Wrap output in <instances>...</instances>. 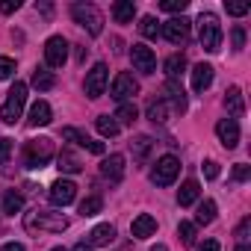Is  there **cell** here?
Segmentation results:
<instances>
[{
  "label": "cell",
  "instance_id": "cell-1",
  "mask_svg": "<svg viewBox=\"0 0 251 251\" xmlns=\"http://www.w3.org/2000/svg\"><path fill=\"white\" fill-rule=\"evenodd\" d=\"M24 227H27L30 233H36V230L62 233V230H68V219H65L62 213H56V210H42V207H36L33 213L24 216Z\"/></svg>",
  "mask_w": 251,
  "mask_h": 251
},
{
  "label": "cell",
  "instance_id": "cell-22",
  "mask_svg": "<svg viewBox=\"0 0 251 251\" xmlns=\"http://www.w3.org/2000/svg\"><path fill=\"white\" fill-rule=\"evenodd\" d=\"M115 239V227L112 225H98V227H92V233H89V245L92 248H103V245H109Z\"/></svg>",
  "mask_w": 251,
  "mask_h": 251
},
{
  "label": "cell",
  "instance_id": "cell-4",
  "mask_svg": "<svg viewBox=\"0 0 251 251\" xmlns=\"http://www.w3.org/2000/svg\"><path fill=\"white\" fill-rule=\"evenodd\" d=\"M71 18L83 30H89V36H100L103 33V15H100V9L95 3H74L71 6Z\"/></svg>",
  "mask_w": 251,
  "mask_h": 251
},
{
  "label": "cell",
  "instance_id": "cell-32",
  "mask_svg": "<svg viewBox=\"0 0 251 251\" xmlns=\"http://www.w3.org/2000/svg\"><path fill=\"white\" fill-rule=\"evenodd\" d=\"M21 207H24V195L15 192V189H9V192L3 195V213L15 216V213H21Z\"/></svg>",
  "mask_w": 251,
  "mask_h": 251
},
{
  "label": "cell",
  "instance_id": "cell-25",
  "mask_svg": "<svg viewBox=\"0 0 251 251\" xmlns=\"http://www.w3.org/2000/svg\"><path fill=\"white\" fill-rule=\"evenodd\" d=\"M169 112H172V106H169L163 98H157V100L148 103V118H151L154 124H166V121H169Z\"/></svg>",
  "mask_w": 251,
  "mask_h": 251
},
{
  "label": "cell",
  "instance_id": "cell-44",
  "mask_svg": "<svg viewBox=\"0 0 251 251\" xmlns=\"http://www.w3.org/2000/svg\"><path fill=\"white\" fill-rule=\"evenodd\" d=\"M18 6H21V0H3V3H0V12H3V15H12Z\"/></svg>",
  "mask_w": 251,
  "mask_h": 251
},
{
  "label": "cell",
  "instance_id": "cell-47",
  "mask_svg": "<svg viewBox=\"0 0 251 251\" xmlns=\"http://www.w3.org/2000/svg\"><path fill=\"white\" fill-rule=\"evenodd\" d=\"M74 251H95V248H92L89 242H77V245H74Z\"/></svg>",
  "mask_w": 251,
  "mask_h": 251
},
{
  "label": "cell",
  "instance_id": "cell-10",
  "mask_svg": "<svg viewBox=\"0 0 251 251\" xmlns=\"http://www.w3.org/2000/svg\"><path fill=\"white\" fill-rule=\"evenodd\" d=\"M106 80H109V71H106V65L103 62H95L92 65V71L86 74V95L95 100V98H100L103 95V89H106Z\"/></svg>",
  "mask_w": 251,
  "mask_h": 251
},
{
  "label": "cell",
  "instance_id": "cell-20",
  "mask_svg": "<svg viewBox=\"0 0 251 251\" xmlns=\"http://www.w3.org/2000/svg\"><path fill=\"white\" fill-rule=\"evenodd\" d=\"M210 86H213V65H207V62L195 65L192 68V89L195 92H207Z\"/></svg>",
  "mask_w": 251,
  "mask_h": 251
},
{
  "label": "cell",
  "instance_id": "cell-45",
  "mask_svg": "<svg viewBox=\"0 0 251 251\" xmlns=\"http://www.w3.org/2000/svg\"><path fill=\"white\" fill-rule=\"evenodd\" d=\"M198 251H222V248H219V242H216V239H204V242L198 245Z\"/></svg>",
  "mask_w": 251,
  "mask_h": 251
},
{
  "label": "cell",
  "instance_id": "cell-17",
  "mask_svg": "<svg viewBox=\"0 0 251 251\" xmlns=\"http://www.w3.org/2000/svg\"><path fill=\"white\" fill-rule=\"evenodd\" d=\"M225 109H227V115H230L233 121L245 115V100H242V89H239V86H230V89L225 92Z\"/></svg>",
  "mask_w": 251,
  "mask_h": 251
},
{
  "label": "cell",
  "instance_id": "cell-23",
  "mask_svg": "<svg viewBox=\"0 0 251 251\" xmlns=\"http://www.w3.org/2000/svg\"><path fill=\"white\" fill-rule=\"evenodd\" d=\"M198 195H201L198 180H183V186L177 189V204H180V207H192V204L198 201Z\"/></svg>",
  "mask_w": 251,
  "mask_h": 251
},
{
  "label": "cell",
  "instance_id": "cell-7",
  "mask_svg": "<svg viewBox=\"0 0 251 251\" xmlns=\"http://www.w3.org/2000/svg\"><path fill=\"white\" fill-rule=\"evenodd\" d=\"M65 59H68V42L62 36H50L45 42V62H48V68H62Z\"/></svg>",
  "mask_w": 251,
  "mask_h": 251
},
{
  "label": "cell",
  "instance_id": "cell-12",
  "mask_svg": "<svg viewBox=\"0 0 251 251\" xmlns=\"http://www.w3.org/2000/svg\"><path fill=\"white\" fill-rule=\"evenodd\" d=\"M130 59H133V68L142 71V74H154V71H157V56H154V50L145 48V45H133V48H130Z\"/></svg>",
  "mask_w": 251,
  "mask_h": 251
},
{
  "label": "cell",
  "instance_id": "cell-9",
  "mask_svg": "<svg viewBox=\"0 0 251 251\" xmlns=\"http://www.w3.org/2000/svg\"><path fill=\"white\" fill-rule=\"evenodd\" d=\"M189 18H172V21H166V24H160V36H166L172 45H183L186 39H189Z\"/></svg>",
  "mask_w": 251,
  "mask_h": 251
},
{
  "label": "cell",
  "instance_id": "cell-27",
  "mask_svg": "<svg viewBox=\"0 0 251 251\" xmlns=\"http://www.w3.org/2000/svg\"><path fill=\"white\" fill-rule=\"evenodd\" d=\"M136 115H139V109H136V103H118V109H115V124L118 127H124V124H133L136 121Z\"/></svg>",
  "mask_w": 251,
  "mask_h": 251
},
{
  "label": "cell",
  "instance_id": "cell-5",
  "mask_svg": "<svg viewBox=\"0 0 251 251\" xmlns=\"http://www.w3.org/2000/svg\"><path fill=\"white\" fill-rule=\"evenodd\" d=\"M24 103H27V83H15L9 89V98L6 103L0 106V118H3V124H15L24 112Z\"/></svg>",
  "mask_w": 251,
  "mask_h": 251
},
{
  "label": "cell",
  "instance_id": "cell-39",
  "mask_svg": "<svg viewBox=\"0 0 251 251\" xmlns=\"http://www.w3.org/2000/svg\"><path fill=\"white\" fill-rule=\"evenodd\" d=\"M12 157V139H0V166H6Z\"/></svg>",
  "mask_w": 251,
  "mask_h": 251
},
{
  "label": "cell",
  "instance_id": "cell-41",
  "mask_svg": "<svg viewBox=\"0 0 251 251\" xmlns=\"http://www.w3.org/2000/svg\"><path fill=\"white\" fill-rule=\"evenodd\" d=\"M230 42H233V50H242V48H245V30H242V27H233Z\"/></svg>",
  "mask_w": 251,
  "mask_h": 251
},
{
  "label": "cell",
  "instance_id": "cell-2",
  "mask_svg": "<svg viewBox=\"0 0 251 251\" xmlns=\"http://www.w3.org/2000/svg\"><path fill=\"white\" fill-rule=\"evenodd\" d=\"M198 39H201V48L207 53H216L222 48V24L213 12H201L198 18Z\"/></svg>",
  "mask_w": 251,
  "mask_h": 251
},
{
  "label": "cell",
  "instance_id": "cell-3",
  "mask_svg": "<svg viewBox=\"0 0 251 251\" xmlns=\"http://www.w3.org/2000/svg\"><path fill=\"white\" fill-rule=\"evenodd\" d=\"M53 160V139H30L24 145V166L27 169H45Z\"/></svg>",
  "mask_w": 251,
  "mask_h": 251
},
{
  "label": "cell",
  "instance_id": "cell-33",
  "mask_svg": "<svg viewBox=\"0 0 251 251\" xmlns=\"http://www.w3.org/2000/svg\"><path fill=\"white\" fill-rule=\"evenodd\" d=\"M103 210V201H100V195H89L83 204H80V216L86 219V216H98Z\"/></svg>",
  "mask_w": 251,
  "mask_h": 251
},
{
  "label": "cell",
  "instance_id": "cell-26",
  "mask_svg": "<svg viewBox=\"0 0 251 251\" xmlns=\"http://www.w3.org/2000/svg\"><path fill=\"white\" fill-rule=\"evenodd\" d=\"M151 148H154V139H151V136H136V139L130 142V151H133V160H136V163H145L148 154H151Z\"/></svg>",
  "mask_w": 251,
  "mask_h": 251
},
{
  "label": "cell",
  "instance_id": "cell-28",
  "mask_svg": "<svg viewBox=\"0 0 251 251\" xmlns=\"http://www.w3.org/2000/svg\"><path fill=\"white\" fill-rule=\"evenodd\" d=\"M95 127H98V133H100L103 139H112V136H118V130H121L112 115H98V118H95Z\"/></svg>",
  "mask_w": 251,
  "mask_h": 251
},
{
  "label": "cell",
  "instance_id": "cell-8",
  "mask_svg": "<svg viewBox=\"0 0 251 251\" xmlns=\"http://www.w3.org/2000/svg\"><path fill=\"white\" fill-rule=\"evenodd\" d=\"M109 92H112V98H115L118 103H127L133 95H139V83L133 80V74H124V71H121V74H115Z\"/></svg>",
  "mask_w": 251,
  "mask_h": 251
},
{
  "label": "cell",
  "instance_id": "cell-46",
  "mask_svg": "<svg viewBox=\"0 0 251 251\" xmlns=\"http://www.w3.org/2000/svg\"><path fill=\"white\" fill-rule=\"evenodd\" d=\"M0 251H27V248H24V245H18V242H6Z\"/></svg>",
  "mask_w": 251,
  "mask_h": 251
},
{
  "label": "cell",
  "instance_id": "cell-13",
  "mask_svg": "<svg viewBox=\"0 0 251 251\" xmlns=\"http://www.w3.org/2000/svg\"><path fill=\"white\" fill-rule=\"evenodd\" d=\"M216 136H219V142L230 151V148H236L239 145V124L233 121V118H222L219 124H216Z\"/></svg>",
  "mask_w": 251,
  "mask_h": 251
},
{
  "label": "cell",
  "instance_id": "cell-34",
  "mask_svg": "<svg viewBox=\"0 0 251 251\" xmlns=\"http://www.w3.org/2000/svg\"><path fill=\"white\" fill-rule=\"evenodd\" d=\"M139 33H142L145 39H157V36H160V21H157L154 15H145L142 24H139Z\"/></svg>",
  "mask_w": 251,
  "mask_h": 251
},
{
  "label": "cell",
  "instance_id": "cell-16",
  "mask_svg": "<svg viewBox=\"0 0 251 251\" xmlns=\"http://www.w3.org/2000/svg\"><path fill=\"white\" fill-rule=\"evenodd\" d=\"M100 177H106L109 183H121V177H124V157L121 154H109L100 163Z\"/></svg>",
  "mask_w": 251,
  "mask_h": 251
},
{
  "label": "cell",
  "instance_id": "cell-42",
  "mask_svg": "<svg viewBox=\"0 0 251 251\" xmlns=\"http://www.w3.org/2000/svg\"><path fill=\"white\" fill-rule=\"evenodd\" d=\"M251 177V166H245V163H239V166H233V180H248Z\"/></svg>",
  "mask_w": 251,
  "mask_h": 251
},
{
  "label": "cell",
  "instance_id": "cell-50",
  "mask_svg": "<svg viewBox=\"0 0 251 251\" xmlns=\"http://www.w3.org/2000/svg\"><path fill=\"white\" fill-rule=\"evenodd\" d=\"M50 251H65V248H62V245H56V248H50Z\"/></svg>",
  "mask_w": 251,
  "mask_h": 251
},
{
  "label": "cell",
  "instance_id": "cell-37",
  "mask_svg": "<svg viewBox=\"0 0 251 251\" xmlns=\"http://www.w3.org/2000/svg\"><path fill=\"white\" fill-rule=\"evenodd\" d=\"M12 74H15V59L0 56V80H9Z\"/></svg>",
  "mask_w": 251,
  "mask_h": 251
},
{
  "label": "cell",
  "instance_id": "cell-29",
  "mask_svg": "<svg viewBox=\"0 0 251 251\" xmlns=\"http://www.w3.org/2000/svg\"><path fill=\"white\" fill-rule=\"evenodd\" d=\"M163 68H166L169 80H180V74L186 71V59H183L180 53H175V56H169V59H166V65H163Z\"/></svg>",
  "mask_w": 251,
  "mask_h": 251
},
{
  "label": "cell",
  "instance_id": "cell-14",
  "mask_svg": "<svg viewBox=\"0 0 251 251\" xmlns=\"http://www.w3.org/2000/svg\"><path fill=\"white\" fill-rule=\"evenodd\" d=\"M62 139H65V142H74V145H80V148H86V151H92V154H103V142H95L92 136H86V133L77 130V127H65V130H62Z\"/></svg>",
  "mask_w": 251,
  "mask_h": 251
},
{
  "label": "cell",
  "instance_id": "cell-21",
  "mask_svg": "<svg viewBox=\"0 0 251 251\" xmlns=\"http://www.w3.org/2000/svg\"><path fill=\"white\" fill-rule=\"evenodd\" d=\"M112 18L118 24H130L136 18V3H133V0H115V3H112Z\"/></svg>",
  "mask_w": 251,
  "mask_h": 251
},
{
  "label": "cell",
  "instance_id": "cell-48",
  "mask_svg": "<svg viewBox=\"0 0 251 251\" xmlns=\"http://www.w3.org/2000/svg\"><path fill=\"white\" fill-rule=\"evenodd\" d=\"M151 251H169V248H166L163 242H157V245H151Z\"/></svg>",
  "mask_w": 251,
  "mask_h": 251
},
{
  "label": "cell",
  "instance_id": "cell-35",
  "mask_svg": "<svg viewBox=\"0 0 251 251\" xmlns=\"http://www.w3.org/2000/svg\"><path fill=\"white\" fill-rule=\"evenodd\" d=\"M177 236L183 245H195V222H180L177 225Z\"/></svg>",
  "mask_w": 251,
  "mask_h": 251
},
{
  "label": "cell",
  "instance_id": "cell-49",
  "mask_svg": "<svg viewBox=\"0 0 251 251\" xmlns=\"http://www.w3.org/2000/svg\"><path fill=\"white\" fill-rule=\"evenodd\" d=\"M233 251H251V248H248V245H245V242H239V245H236V248H233Z\"/></svg>",
  "mask_w": 251,
  "mask_h": 251
},
{
  "label": "cell",
  "instance_id": "cell-38",
  "mask_svg": "<svg viewBox=\"0 0 251 251\" xmlns=\"http://www.w3.org/2000/svg\"><path fill=\"white\" fill-rule=\"evenodd\" d=\"M248 233H251V219H248V216H245V219H242V222H239V225H236V239H239V242H245V245H248Z\"/></svg>",
  "mask_w": 251,
  "mask_h": 251
},
{
  "label": "cell",
  "instance_id": "cell-19",
  "mask_svg": "<svg viewBox=\"0 0 251 251\" xmlns=\"http://www.w3.org/2000/svg\"><path fill=\"white\" fill-rule=\"evenodd\" d=\"M30 127H45V124H50L53 121V109H50V103L48 100H36L33 106H30Z\"/></svg>",
  "mask_w": 251,
  "mask_h": 251
},
{
  "label": "cell",
  "instance_id": "cell-31",
  "mask_svg": "<svg viewBox=\"0 0 251 251\" xmlns=\"http://www.w3.org/2000/svg\"><path fill=\"white\" fill-rule=\"evenodd\" d=\"M213 219H216V201H213V198H207V201H201V204H198L195 225H210Z\"/></svg>",
  "mask_w": 251,
  "mask_h": 251
},
{
  "label": "cell",
  "instance_id": "cell-15",
  "mask_svg": "<svg viewBox=\"0 0 251 251\" xmlns=\"http://www.w3.org/2000/svg\"><path fill=\"white\" fill-rule=\"evenodd\" d=\"M163 100L172 103L177 112H186V92H183V86H180L177 80H166V86H163Z\"/></svg>",
  "mask_w": 251,
  "mask_h": 251
},
{
  "label": "cell",
  "instance_id": "cell-6",
  "mask_svg": "<svg viewBox=\"0 0 251 251\" xmlns=\"http://www.w3.org/2000/svg\"><path fill=\"white\" fill-rule=\"evenodd\" d=\"M177 175H180V163H177V157H172V154L160 157L157 166L151 169V180H154L157 186H172V183L177 180Z\"/></svg>",
  "mask_w": 251,
  "mask_h": 251
},
{
  "label": "cell",
  "instance_id": "cell-11",
  "mask_svg": "<svg viewBox=\"0 0 251 251\" xmlns=\"http://www.w3.org/2000/svg\"><path fill=\"white\" fill-rule=\"evenodd\" d=\"M50 204L53 207H68L74 198H77V183L74 180H65V177H59L53 186H50Z\"/></svg>",
  "mask_w": 251,
  "mask_h": 251
},
{
  "label": "cell",
  "instance_id": "cell-30",
  "mask_svg": "<svg viewBox=\"0 0 251 251\" xmlns=\"http://www.w3.org/2000/svg\"><path fill=\"white\" fill-rule=\"evenodd\" d=\"M33 86H36L39 92H48V89H53V86H56V77H53V71H48V68H36V74H33Z\"/></svg>",
  "mask_w": 251,
  "mask_h": 251
},
{
  "label": "cell",
  "instance_id": "cell-18",
  "mask_svg": "<svg viewBox=\"0 0 251 251\" xmlns=\"http://www.w3.org/2000/svg\"><path fill=\"white\" fill-rule=\"evenodd\" d=\"M130 233H133L136 239L154 236V233H157V219H154L151 213H139V216L133 219V225H130Z\"/></svg>",
  "mask_w": 251,
  "mask_h": 251
},
{
  "label": "cell",
  "instance_id": "cell-43",
  "mask_svg": "<svg viewBox=\"0 0 251 251\" xmlns=\"http://www.w3.org/2000/svg\"><path fill=\"white\" fill-rule=\"evenodd\" d=\"M204 175H207L210 180H216V177H219V163H216V160H207V163H204Z\"/></svg>",
  "mask_w": 251,
  "mask_h": 251
},
{
  "label": "cell",
  "instance_id": "cell-36",
  "mask_svg": "<svg viewBox=\"0 0 251 251\" xmlns=\"http://www.w3.org/2000/svg\"><path fill=\"white\" fill-rule=\"evenodd\" d=\"M186 6H189V0H163V3H160L163 12H183Z\"/></svg>",
  "mask_w": 251,
  "mask_h": 251
},
{
  "label": "cell",
  "instance_id": "cell-24",
  "mask_svg": "<svg viewBox=\"0 0 251 251\" xmlns=\"http://www.w3.org/2000/svg\"><path fill=\"white\" fill-rule=\"evenodd\" d=\"M59 172H68V175L83 172V163H80V157H77L71 148H62V151H59Z\"/></svg>",
  "mask_w": 251,
  "mask_h": 251
},
{
  "label": "cell",
  "instance_id": "cell-40",
  "mask_svg": "<svg viewBox=\"0 0 251 251\" xmlns=\"http://www.w3.org/2000/svg\"><path fill=\"white\" fill-rule=\"evenodd\" d=\"M225 9H227V15H236V18H242V15H248V3H225Z\"/></svg>",
  "mask_w": 251,
  "mask_h": 251
}]
</instances>
